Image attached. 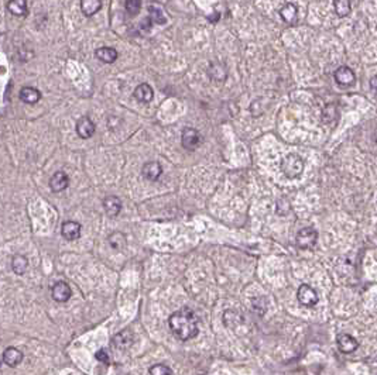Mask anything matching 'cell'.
<instances>
[{"label": "cell", "instance_id": "cell-14", "mask_svg": "<svg viewBox=\"0 0 377 375\" xmlns=\"http://www.w3.org/2000/svg\"><path fill=\"white\" fill-rule=\"evenodd\" d=\"M61 233L64 237L67 238V240H77L79 236H81V224L78 222H74V220H68V222H65L62 224V229Z\"/></svg>", "mask_w": 377, "mask_h": 375}, {"label": "cell", "instance_id": "cell-1", "mask_svg": "<svg viewBox=\"0 0 377 375\" xmlns=\"http://www.w3.org/2000/svg\"><path fill=\"white\" fill-rule=\"evenodd\" d=\"M168 324L174 336L186 341L198 334V319L190 307H182L169 316Z\"/></svg>", "mask_w": 377, "mask_h": 375}, {"label": "cell", "instance_id": "cell-25", "mask_svg": "<svg viewBox=\"0 0 377 375\" xmlns=\"http://www.w3.org/2000/svg\"><path fill=\"white\" fill-rule=\"evenodd\" d=\"M333 8L339 17H345L350 13V3L347 0H336L333 3Z\"/></svg>", "mask_w": 377, "mask_h": 375}, {"label": "cell", "instance_id": "cell-18", "mask_svg": "<svg viewBox=\"0 0 377 375\" xmlns=\"http://www.w3.org/2000/svg\"><path fill=\"white\" fill-rule=\"evenodd\" d=\"M134 98L139 100L140 103H150L154 98V92L151 86L147 84H141L136 88L134 91Z\"/></svg>", "mask_w": 377, "mask_h": 375}, {"label": "cell", "instance_id": "cell-20", "mask_svg": "<svg viewBox=\"0 0 377 375\" xmlns=\"http://www.w3.org/2000/svg\"><path fill=\"white\" fill-rule=\"evenodd\" d=\"M102 8V2L99 0H84L81 2V9L85 16H93L96 12H99Z\"/></svg>", "mask_w": 377, "mask_h": 375}, {"label": "cell", "instance_id": "cell-2", "mask_svg": "<svg viewBox=\"0 0 377 375\" xmlns=\"http://www.w3.org/2000/svg\"><path fill=\"white\" fill-rule=\"evenodd\" d=\"M281 172L288 179H297L304 171V160L298 154H288L281 160L280 164Z\"/></svg>", "mask_w": 377, "mask_h": 375}, {"label": "cell", "instance_id": "cell-16", "mask_svg": "<svg viewBox=\"0 0 377 375\" xmlns=\"http://www.w3.org/2000/svg\"><path fill=\"white\" fill-rule=\"evenodd\" d=\"M20 99L23 100L24 103L27 105H34L37 103L40 99H41V93H40L39 89L36 88H31V86H24L23 89L20 91Z\"/></svg>", "mask_w": 377, "mask_h": 375}, {"label": "cell", "instance_id": "cell-23", "mask_svg": "<svg viewBox=\"0 0 377 375\" xmlns=\"http://www.w3.org/2000/svg\"><path fill=\"white\" fill-rule=\"evenodd\" d=\"M280 16L283 17L285 23H293L295 17H297V8L294 6L293 3H287L280 10Z\"/></svg>", "mask_w": 377, "mask_h": 375}, {"label": "cell", "instance_id": "cell-3", "mask_svg": "<svg viewBox=\"0 0 377 375\" xmlns=\"http://www.w3.org/2000/svg\"><path fill=\"white\" fill-rule=\"evenodd\" d=\"M316 241H318V233L312 227H305V229L300 230L297 234V245L302 250L312 248L316 244Z\"/></svg>", "mask_w": 377, "mask_h": 375}, {"label": "cell", "instance_id": "cell-12", "mask_svg": "<svg viewBox=\"0 0 377 375\" xmlns=\"http://www.w3.org/2000/svg\"><path fill=\"white\" fill-rule=\"evenodd\" d=\"M335 81H336V84L340 85V86H347V85H352L354 82V77L353 71L350 68H347V67H340L335 71Z\"/></svg>", "mask_w": 377, "mask_h": 375}, {"label": "cell", "instance_id": "cell-13", "mask_svg": "<svg viewBox=\"0 0 377 375\" xmlns=\"http://www.w3.org/2000/svg\"><path fill=\"white\" fill-rule=\"evenodd\" d=\"M103 207H105L108 216L115 217V216H117V214L120 213V210H122V200L119 199L117 196H115V195H109V196H106L105 200H103Z\"/></svg>", "mask_w": 377, "mask_h": 375}, {"label": "cell", "instance_id": "cell-5", "mask_svg": "<svg viewBox=\"0 0 377 375\" xmlns=\"http://www.w3.org/2000/svg\"><path fill=\"white\" fill-rule=\"evenodd\" d=\"M336 345H338L339 351L345 352V354H350L354 350H357L359 341L353 336L347 334V333H340L336 337Z\"/></svg>", "mask_w": 377, "mask_h": 375}, {"label": "cell", "instance_id": "cell-21", "mask_svg": "<svg viewBox=\"0 0 377 375\" xmlns=\"http://www.w3.org/2000/svg\"><path fill=\"white\" fill-rule=\"evenodd\" d=\"M8 10L15 16H26L27 15V3L23 0H15V2H9Z\"/></svg>", "mask_w": 377, "mask_h": 375}, {"label": "cell", "instance_id": "cell-9", "mask_svg": "<svg viewBox=\"0 0 377 375\" xmlns=\"http://www.w3.org/2000/svg\"><path fill=\"white\" fill-rule=\"evenodd\" d=\"M95 130H96L95 124H93L92 120H91L89 117H86V116L81 117L77 122V134L81 138L92 137L93 134H95Z\"/></svg>", "mask_w": 377, "mask_h": 375}, {"label": "cell", "instance_id": "cell-17", "mask_svg": "<svg viewBox=\"0 0 377 375\" xmlns=\"http://www.w3.org/2000/svg\"><path fill=\"white\" fill-rule=\"evenodd\" d=\"M96 58L100 60L102 62H106V64H112V62H115L117 60V57H119V53L116 51L115 48H112V47H100L96 50Z\"/></svg>", "mask_w": 377, "mask_h": 375}, {"label": "cell", "instance_id": "cell-8", "mask_svg": "<svg viewBox=\"0 0 377 375\" xmlns=\"http://www.w3.org/2000/svg\"><path fill=\"white\" fill-rule=\"evenodd\" d=\"M51 293H53V299L57 300V302H61V303L67 302L71 298V295H72L70 285L67 282H64V281L54 283V286L51 289Z\"/></svg>", "mask_w": 377, "mask_h": 375}, {"label": "cell", "instance_id": "cell-28", "mask_svg": "<svg viewBox=\"0 0 377 375\" xmlns=\"http://www.w3.org/2000/svg\"><path fill=\"white\" fill-rule=\"evenodd\" d=\"M95 357H96V360L100 361V362H103V364H106V365L109 364V355L105 350H98Z\"/></svg>", "mask_w": 377, "mask_h": 375}, {"label": "cell", "instance_id": "cell-24", "mask_svg": "<svg viewBox=\"0 0 377 375\" xmlns=\"http://www.w3.org/2000/svg\"><path fill=\"white\" fill-rule=\"evenodd\" d=\"M148 12H150V20H151V23L155 24H165L167 23V19H165V16L162 13L161 10L158 8H155V6H148Z\"/></svg>", "mask_w": 377, "mask_h": 375}, {"label": "cell", "instance_id": "cell-27", "mask_svg": "<svg viewBox=\"0 0 377 375\" xmlns=\"http://www.w3.org/2000/svg\"><path fill=\"white\" fill-rule=\"evenodd\" d=\"M124 8H126V10L129 12L130 16L137 15L140 12V9H141V2H139V0H129V2L124 3Z\"/></svg>", "mask_w": 377, "mask_h": 375}, {"label": "cell", "instance_id": "cell-6", "mask_svg": "<svg viewBox=\"0 0 377 375\" xmlns=\"http://www.w3.org/2000/svg\"><path fill=\"white\" fill-rule=\"evenodd\" d=\"M181 141H182L184 148L193 151V150H195V148L201 144L200 131L195 130V129H191V127H186V129H184V131H182Z\"/></svg>", "mask_w": 377, "mask_h": 375}, {"label": "cell", "instance_id": "cell-11", "mask_svg": "<svg viewBox=\"0 0 377 375\" xmlns=\"http://www.w3.org/2000/svg\"><path fill=\"white\" fill-rule=\"evenodd\" d=\"M141 174H143V176H144L146 179H148V181H157L162 174L161 165H160L157 161L146 162V164L143 165Z\"/></svg>", "mask_w": 377, "mask_h": 375}, {"label": "cell", "instance_id": "cell-26", "mask_svg": "<svg viewBox=\"0 0 377 375\" xmlns=\"http://www.w3.org/2000/svg\"><path fill=\"white\" fill-rule=\"evenodd\" d=\"M150 375H172V371L164 364H155L150 368Z\"/></svg>", "mask_w": 377, "mask_h": 375}, {"label": "cell", "instance_id": "cell-15", "mask_svg": "<svg viewBox=\"0 0 377 375\" xmlns=\"http://www.w3.org/2000/svg\"><path fill=\"white\" fill-rule=\"evenodd\" d=\"M3 361L9 367H17L23 361V352L17 350L16 347H8L3 352Z\"/></svg>", "mask_w": 377, "mask_h": 375}, {"label": "cell", "instance_id": "cell-10", "mask_svg": "<svg viewBox=\"0 0 377 375\" xmlns=\"http://www.w3.org/2000/svg\"><path fill=\"white\" fill-rule=\"evenodd\" d=\"M68 185H70V178L62 171H57L50 179V188L54 192L65 191L68 188Z\"/></svg>", "mask_w": 377, "mask_h": 375}, {"label": "cell", "instance_id": "cell-22", "mask_svg": "<svg viewBox=\"0 0 377 375\" xmlns=\"http://www.w3.org/2000/svg\"><path fill=\"white\" fill-rule=\"evenodd\" d=\"M108 241L112 248L122 250V248H124V245H126V236H124L123 233H120V231H115V233H112L109 236Z\"/></svg>", "mask_w": 377, "mask_h": 375}, {"label": "cell", "instance_id": "cell-7", "mask_svg": "<svg viewBox=\"0 0 377 375\" xmlns=\"http://www.w3.org/2000/svg\"><path fill=\"white\" fill-rule=\"evenodd\" d=\"M134 341V336L130 330H123L120 333H117L112 338V345L117 350H127Z\"/></svg>", "mask_w": 377, "mask_h": 375}, {"label": "cell", "instance_id": "cell-19", "mask_svg": "<svg viewBox=\"0 0 377 375\" xmlns=\"http://www.w3.org/2000/svg\"><path fill=\"white\" fill-rule=\"evenodd\" d=\"M27 267H29V261H27V258L24 255L17 254V255L13 257V260H12V269L15 271V274L23 275L24 272L27 271Z\"/></svg>", "mask_w": 377, "mask_h": 375}, {"label": "cell", "instance_id": "cell-4", "mask_svg": "<svg viewBox=\"0 0 377 375\" xmlns=\"http://www.w3.org/2000/svg\"><path fill=\"white\" fill-rule=\"evenodd\" d=\"M297 298L300 300L301 305H304V306L307 307L315 306L316 303H318V293H316V291L312 286H309L307 283L301 285L300 288H298Z\"/></svg>", "mask_w": 377, "mask_h": 375}, {"label": "cell", "instance_id": "cell-29", "mask_svg": "<svg viewBox=\"0 0 377 375\" xmlns=\"http://www.w3.org/2000/svg\"><path fill=\"white\" fill-rule=\"evenodd\" d=\"M370 86H371V89L377 92V77H374L371 81H370Z\"/></svg>", "mask_w": 377, "mask_h": 375}]
</instances>
